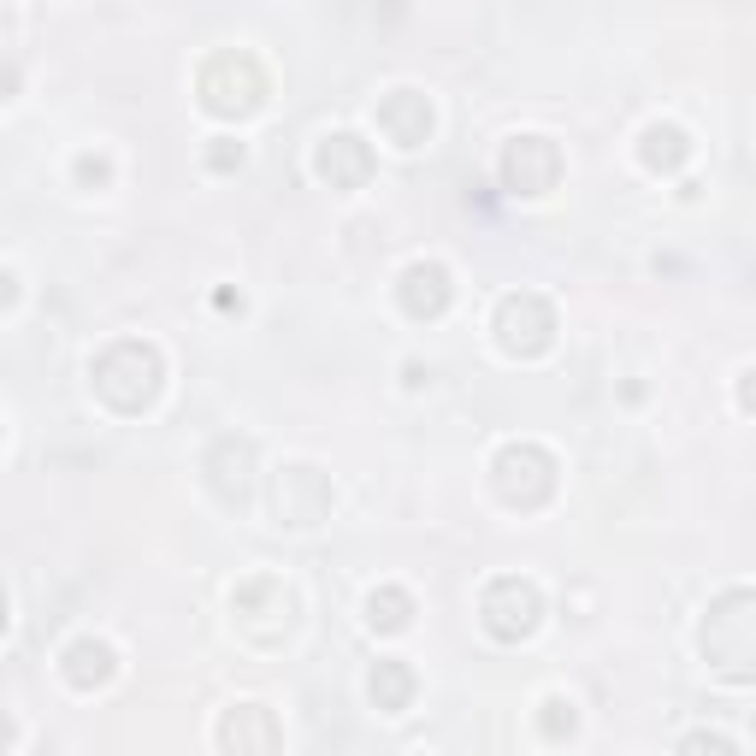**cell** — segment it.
<instances>
[{"instance_id": "6da1fadb", "label": "cell", "mask_w": 756, "mask_h": 756, "mask_svg": "<svg viewBox=\"0 0 756 756\" xmlns=\"http://www.w3.org/2000/svg\"><path fill=\"white\" fill-rule=\"evenodd\" d=\"M402 296H408L414 314H438L443 302H449V278H443V266H414Z\"/></svg>"}, {"instance_id": "3957f363", "label": "cell", "mask_w": 756, "mask_h": 756, "mask_svg": "<svg viewBox=\"0 0 756 756\" xmlns=\"http://www.w3.org/2000/svg\"><path fill=\"white\" fill-rule=\"evenodd\" d=\"M402 609H408V603H402V597L390 591V597H384V615H373V621H384V627H402V621H408Z\"/></svg>"}, {"instance_id": "7a4b0ae2", "label": "cell", "mask_w": 756, "mask_h": 756, "mask_svg": "<svg viewBox=\"0 0 756 756\" xmlns=\"http://www.w3.org/2000/svg\"><path fill=\"white\" fill-rule=\"evenodd\" d=\"M373 697H378V703H384V709H396V703L408 697V674H402L396 662H384V668H378V674H373Z\"/></svg>"}]
</instances>
